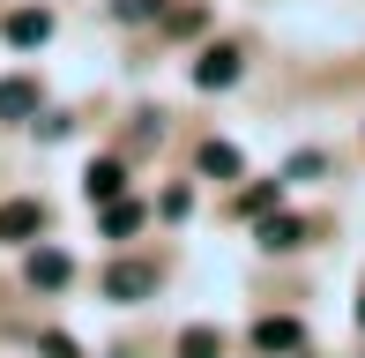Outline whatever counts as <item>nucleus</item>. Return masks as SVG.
I'll use <instances>...</instances> for the list:
<instances>
[{
	"label": "nucleus",
	"instance_id": "obj_7",
	"mask_svg": "<svg viewBox=\"0 0 365 358\" xmlns=\"http://www.w3.org/2000/svg\"><path fill=\"white\" fill-rule=\"evenodd\" d=\"M254 344H261V351H298V344H306V329H298V321H261Z\"/></svg>",
	"mask_w": 365,
	"mask_h": 358
},
{
	"label": "nucleus",
	"instance_id": "obj_10",
	"mask_svg": "<svg viewBox=\"0 0 365 358\" xmlns=\"http://www.w3.org/2000/svg\"><path fill=\"white\" fill-rule=\"evenodd\" d=\"M217 351H224L217 329H187V336H179V358H217Z\"/></svg>",
	"mask_w": 365,
	"mask_h": 358
},
{
	"label": "nucleus",
	"instance_id": "obj_3",
	"mask_svg": "<svg viewBox=\"0 0 365 358\" xmlns=\"http://www.w3.org/2000/svg\"><path fill=\"white\" fill-rule=\"evenodd\" d=\"M8 38H15V45H45V38H53V15H45V8L8 15Z\"/></svg>",
	"mask_w": 365,
	"mask_h": 358
},
{
	"label": "nucleus",
	"instance_id": "obj_6",
	"mask_svg": "<svg viewBox=\"0 0 365 358\" xmlns=\"http://www.w3.org/2000/svg\"><path fill=\"white\" fill-rule=\"evenodd\" d=\"M23 112H38V83H0V120H23Z\"/></svg>",
	"mask_w": 365,
	"mask_h": 358
},
{
	"label": "nucleus",
	"instance_id": "obj_2",
	"mask_svg": "<svg viewBox=\"0 0 365 358\" xmlns=\"http://www.w3.org/2000/svg\"><path fill=\"white\" fill-rule=\"evenodd\" d=\"M194 83H202V90H231V83H239V53H231V45H217V53L194 68Z\"/></svg>",
	"mask_w": 365,
	"mask_h": 358
},
{
	"label": "nucleus",
	"instance_id": "obj_1",
	"mask_svg": "<svg viewBox=\"0 0 365 358\" xmlns=\"http://www.w3.org/2000/svg\"><path fill=\"white\" fill-rule=\"evenodd\" d=\"M105 291H112V299H142V291H157V269H142V262H112V269H105Z\"/></svg>",
	"mask_w": 365,
	"mask_h": 358
},
{
	"label": "nucleus",
	"instance_id": "obj_4",
	"mask_svg": "<svg viewBox=\"0 0 365 358\" xmlns=\"http://www.w3.org/2000/svg\"><path fill=\"white\" fill-rule=\"evenodd\" d=\"M68 254H53V247H45V254H30V284H38V291H60V284H68Z\"/></svg>",
	"mask_w": 365,
	"mask_h": 358
},
{
	"label": "nucleus",
	"instance_id": "obj_11",
	"mask_svg": "<svg viewBox=\"0 0 365 358\" xmlns=\"http://www.w3.org/2000/svg\"><path fill=\"white\" fill-rule=\"evenodd\" d=\"M202 172L231 179V172H239V150H231V142H209V150H202Z\"/></svg>",
	"mask_w": 365,
	"mask_h": 358
},
{
	"label": "nucleus",
	"instance_id": "obj_16",
	"mask_svg": "<svg viewBox=\"0 0 365 358\" xmlns=\"http://www.w3.org/2000/svg\"><path fill=\"white\" fill-rule=\"evenodd\" d=\"M358 321H365V299H358Z\"/></svg>",
	"mask_w": 365,
	"mask_h": 358
},
{
	"label": "nucleus",
	"instance_id": "obj_15",
	"mask_svg": "<svg viewBox=\"0 0 365 358\" xmlns=\"http://www.w3.org/2000/svg\"><path fill=\"white\" fill-rule=\"evenodd\" d=\"M45 358H75V344L68 336H45Z\"/></svg>",
	"mask_w": 365,
	"mask_h": 358
},
{
	"label": "nucleus",
	"instance_id": "obj_5",
	"mask_svg": "<svg viewBox=\"0 0 365 358\" xmlns=\"http://www.w3.org/2000/svg\"><path fill=\"white\" fill-rule=\"evenodd\" d=\"M38 224H45V209H38V202H8V209H0V239H30Z\"/></svg>",
	"mask_w": 365,
	"mask_h": 358
},
{
	"label": "nucleus",
	"instance_id": "obj_12",
	"mask_svg": "<svg viewBox=\"0 0 365 358\" xmlns=\"http://www.w3.org/2000/svg\"><path fill=\"white\" fill-rule=\"evenodd\" d=\"M135 224H142V209H135V202H112V209H105V232H112V239H127Z\"/></svg>",
	"mask_w": 365,
	"mask_h": 358
},
{
	"label": "nucleus",
	"instance_id": "obj_9",
	"mask_svg": "<svg viewBox=\"0 0 365 358\" xmlns=\"http://www.w3.org/2000/svg\"><path fill=\"white\" fill-rule=\"evenodd\" d=\"M120 187H127L120 165H97V172H90V202H120Z\"/></svg>",
	"mask_w": 365,
	"mask_h": 358
},
{
	"label": "nucleus",
	"instance_id": "obj_14",
	"mask_svg": "<svg viewBox=\"0 0 365 358\" xmlns=\"http://www.w3.org/2000/svg\"><path fill=\"white\" fill-rule=\"evenodd\" d=\"M149 8H157V0H120V15H127V23H142Z\"/></svg>",
	"mask_w": 365,
	"mask_h": 358
},
{
	"label": "nucleus",
	"instance_id": "obj_13",
	"mask_svg": "<svg viewBox=\"0 0 365 358\" xmlns=\"http://www.w3.org/2000/svg\"><path fill=\"white\" fill-rule=\"evenodd\" d=\"M239 209H246V217H269V209H276V187H246Z\"/></svg>",
	"mask_w": 365,
	"mask_h": 358
},
{
	"label": "nucleus",
	"instance_id": "obj_8",
	"mask_svg": "<svg viewBox=\"0 0 365 358\" xmlns=\"http://www.w3.org/2000/svg\"><path fill=\"white\" fill-rule=\"evenodd\" d=\"M298 239H306V232H298V217H261V247L284 254V247H298Z\"/></svg>",
	"mask_w": 365,
	"mask_h": 358
}]
</instances>
